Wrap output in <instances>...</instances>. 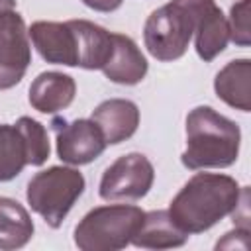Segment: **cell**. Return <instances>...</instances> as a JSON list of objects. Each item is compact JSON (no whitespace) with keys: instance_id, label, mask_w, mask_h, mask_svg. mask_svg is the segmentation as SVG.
Instances as JSON below:
<instances>
[{"instance_id":"6da1fadb","label":"cell","mask_w":251,"mask_h":251,"mask_svg":"<svg viewBox=\"0 0 251 251\" xmlns=\"http://www.w3.org/2000/svg\"><path fill=\"white\" fill-rule=\"evenodd\" d=\"M241 196L235 178L218 173H196L173 198L171 220L188 235L202 233L229 216Z\"/></svg>"},{"instance_id":"7a4b0ae2","label":"cell","mask_w":251,"mask_h":251,"mask_svg":"<svg viewBox=\"0 0 251 251\" xmlns=\"http://www.w3.org/2000/svg\"><path fill=\"white\" fill-rule=\"evenodd\" d=\"M241 131L235 122L210 106H196L186 116V169H226L237 161Z\"/></svg>"},{"instance_id":"3957f363","label":"cell","mask_w":251,"mask_h":251,"mask_svg":"<svg viewBox=\"0 0 251 251\" xmlns=\"http://www.w3.org/2000/svg\"><path fill=\"white\" fill-rule=\"evenodd\" d=\"M145 212L137 206L110 204L92 208L75 227V245L82 251H118L131 243Z\"/></svg>"},{"instance_id":"277c9868","label":"cell","mask_w":251,"mask_h":251,"mask_svg":"<svg viewBox=\"0 0 251 251\" xmlns=\"http://www.w3.org/2000/svg\"><path fill=\"white\" fill-rule=\"evenodd\" d=\"M84 190V176L71 167H49L27 182L25 198L45 224L57 229Z\"/></svg>"},{"instance_id":"5b68a950","label":"cell","mask_w":251,"mask_h":251,"mask_svg":"<svg viewBox=\"0 0 251 251\" xmlns=\"http://www.w3.org/2000/svg\"><path fill=\"white\" fill-rule=\"evenodd\" d=\"M194 33V14L188 0H173L157 10L145 22L143 41L147 51L163 63L180 59Z\"/></svg>"},{"instance_id":"8992f818","label":"cell","mask_w":251,"mask_h":251,"mask_svg":"<svg viewBox=\"0 0 251 251\" xmlns=\"http://www.w3.org/2000/svg\"><path fill=\"white\" fill-rule=\"evenodd\" d=\"M155 171L151 161L141 153L118 157L102 175L100 198L104 200H139L153 186Z\"/></svg>"},{"instance_id":"52a82bcc","label":"cell","mask_w":251,"mask_h":251,"mask_svg":"<svg viewBox=\"0 0 251 251\" xmlns=\"http://www.w3.org/2000/svg\"><path fill=\"white\" fill-rule=\"evenodd\" d=\"M31 63L29 33L24 18L14 12L0 14V90L16 86Z\"/></svg>"},{"instance_id":"ba28073f","label":"cell","mask_w":251,"mask_h":251,"mask_svg":"<svg viewBox=\"0 0 251 251\" xmlns=\"http://www.w3.org/2000/svg\"><path fill=\"white\" fill-rule=\"evenodd\" d=\"M51 127L57 135V155L63 163L69 165H86L98 159L106 149V139L100 127L92 120H75L67 122L55 118Z\"/></svg>"},{"instance_id":"9c48e42d","label":"cell","mask_w":251,"mask_h":251,"mask_svg":"<svg viewBox=\"0 0 251 251\" xmlns=\"http://www.w3.org/2000/svg\"><path fill=\"white\" fill-rule=\"evenodd\" d=\"M37 53L55 65L78 67V35L69 22H33L27 29Z\"/></svg>"},{"instance_id":"30bf717a","label":"cell","mask_w":251,"mask_h":251,"mask_svg":"<svg viewBox=\"0 0 251 251\" xmlns=\"http://www.w3.org/2000/svg\"><path fill=\"white\" fill-rule=\"evenodd\" d=\"M194 14L196 53L202 61L216 59L229 41V25L214 0H188Z\"/></svg>"},{"instance_id":"8fae6325","label":"cell","mask_w":251,"mask_h":251,"mask_svg":"<svg viewBox=\"0 0 251 251\" xmlns=\"http://www.w3.org/2000/svg\"><path fill=\"white\" fill-rule=\"evenodd\" d=\"M116 84H137L147 75V59L135 41L124 33H112V51L100 69Z\"/></svg>"},{"instance_id":"7c38bea8","label":"cell","mask_w":251,"mask_h":251,"mask_svg":"<svg viewBox=\"0 0 251 251\" xmlns=\"http://www.w3.org/2000/svg\"><path fill=\"white\" fill-rule=\"evenodd\" d=\"M90 120L100 127L106 143L116 145L135 133L139 126V110L131 100L110 98L96 106Z\"/></svg>"},{"instance_id":"4fadbf2b","label":"cell","mask_w":251,"mask_h":251,"mask_svg":"<svg viewBox=\"0 0 251 251\" xmlns=\"http://www.w3.org/2000/svg\"><path fill=\"white\" fill-rule=\"evenodd\" d=\"M76 94L75 78L57 71L37 75L29 86V104L41 114H55L71 106Z\"/></svg>"},{"instance_id":"5bb4252c","label":"cell","mask_w":251,"mask_h":251,"mask_svg":"<svg viewBox=\"0 0 251 251\" xmlns=\"http://www.w3.org/2000/svg\"><path fill=\"white\" fill-rule=\"evenodd\" d=\"M214 90L227 106L249 112L251 110V61H229L214 78Z\"/></svg>"},{"instance_id":"9a60e30c","label":"cell","mask_w":251,"mask_h":251,"mask_svg":"<svg viewBox=\"0 0 251 251\" xmlns=\"http://www.w3.org/2000/svg\"><path fill=\"white\" fill-rule=\"evenodd\" d=\"M188 241V233L182 231L169 216L167 210H153L143 216V222L131 243L143 249H171L180 247Z\"/></svg>"},{"instance_id":"2e32d148","label":"cell","mask_w":251,"mask_h":251,"mask_svg":"<svg viewBox=\"0 0 251 251\" xmlns=\"http://www.w3.org/2000/svg\"><path fill=\"white\" fill-rule=\"evenodd\" d=\"M33 222L27 210L14 198L0 196V249L24 247L33 237Z\"/></svg>"},{"instance_id":"e0dca14e","label":"cell","mask_w":251,"mask_h":251,"mask_svg":"<svg viewBox=\"0 0 251 251\" xmlns=\"http://www.w3.org/2000/svg\"><path fill=\"white\" fill-rule=\"evenodd\" d=\"M78 35V67L102 69L112 51V33L88 20H73Z\"/></svg>"},{"instance_id":"ac0fdd59","label":"cell","mask_w":251,"mask_h":251,"mask_svg":"<svg viewBox=\"0 0 251 251\" xmlns=\"http://www.w3.org/2000/svg\"><path fill=\"white\" fill-rule=\"evenodd\" d=\"M27 165L24 133L14 124H0V182L16 178Z\"/></svg>"},{"instance_id":"d6986e66","label":"cell","mask_w":251,"mask_h":251,"mask_svg":"<svg viewBox=\"0 0 251 251\" xmlns=\"http://www.w3.org/2000/svg\"><path fill=\"white\" fill-rule=\"evenodd\" d=\"M16 126L24 133V139L27 145V165H35V167L43 165L51 153V145H49V137H47L45 127L37 120L27 118V116L18 118Z\"/></svg>"},{"instance_id":"ffe728a7","label":"cell","mask_w":251,"mask_h":251,"mask_svg":"<svg viewBox=\"0 0 251 251\" xmlns=\"http://www.w3.org/2000/svg\"><path fill=\"white\" fill-rule=\"evenodd\" d=\"M229 39H233L237 45L247 47L249 45V0H239L231 6L229 14Z\"/></svg>"},{"instance_id":"44dd1931","label":"cell","mask_w":251,"mask_h":251,"mask_svg":"<svg viewBox=\"0 0 251 251\" xmlns=\"http://www.w3.org/2000/svg\"><path fill=\"white\" fill-rule=\"evenodd\" d=\"M124 0H82L84 6H88L90 10L96 12H114L122 6Z\"/></svg>"},{"instance_id":"7402d4cb","label":"cell","mask_w":251,"mask_h":251,"mask_svg":"<svg viewBox=\"0 0 251 251\" xmlns=\"http://www.w3.org/2000/svg\"><path fill=\"white\" fill-rule=\"evenodd\" d=\"M14 6H16V0H0V14L14 10Z\"/></svg>"}]
</instances>
